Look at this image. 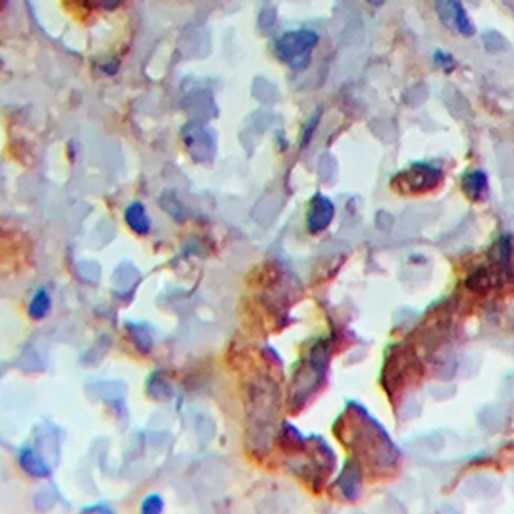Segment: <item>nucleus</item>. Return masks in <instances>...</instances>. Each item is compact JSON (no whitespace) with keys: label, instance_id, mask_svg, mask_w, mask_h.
Masks as SVG:
<instances>
[{"label":"nucleus","instance_id":"423d86ee","mask_svg":"<svg viewBox=\"0 0 514 514\" xmlns=\"http://www.w3.org/2000/svg\"><path fill=\"white\" fill-rule=\"evenodd\" d=\"M126 222L129 229L137 235H148V231H151V218H148L145 206L141 203H133L127 206Z\"/></svg>","mask_w":514,"mask_h":514},{"label":"nucleus","instance_id":"20e7f679","mask_svg":"<svg viewBox=\"0 0 514 514\" xmlns=\"http://www.w3.org/2000/svg\"><path fill=\"white\" fill-rule=\"evenodd\" d=\"M508 276H510V273H508V268L501 266V264H497L495 262V266L480 268L478 272L472 273L468 280H466V287H470L472 291L488 293L491 291V289H495V287L501 286Z\"/></svg>","mask_w":514,"mask_h":514},{"label":"nucleus","instance_id":"f8f14e48","mask_svg":"<svg viewBox=\"0 0 514 514\" xmlns=\"http://www.w3.org/2000/svg\"><path fill=\"white\" fill-rule=\"evenodd\" d=\"M433 60H435V62H438L441 68H445V70H451L453 66H455V60H453V56L445 54V52H435Z\"/></svg>","mask_w":514,"mask_h":514},{"label":"nucleus","instance_id":"ddd939ff","mask_svg":"<svg viewBox=\"0 0 514 514\" xmlns=\"http://www.w3.org/2000/svg\"><path fill=\"white\" fill-rule=\"evenodd\" d=\"M112 513V508L110 507H101V505H96V507H87L83 508V513Z\"/></svg>","mask_w":514,"mask_h":514},{"label":"nucleus","instance_id":"f257e3e1","mask_svg":"<svg viewBox=\"0 0 514 514\" xmlns=\"http://www.w3.org/2000/svg\"><path fill=\"white\" fill-rule=\"evenodd\" d=\"M318 41H320L318 33L311 29L287 31L276 43V56L295 70H303L311 62V54L316 49Z\"/></svg>","mask_w":514,"mask_h":514},{"label":"nucleus","instance_id":"0eeeda50","mask_svg":"<svg viewBox=\"0 0 514 514\" xmlns=\"http://www.w3.org/2000/svg\"><path fill=\"white\" fill-rule=\"evenodd\" d=\"M463 187L474 201H482V198L488 197V178H485L483 171H472V173H468V176L463 179Z\"/></svg>","mask_w":514,"mask_h":514},{"label":"nucleus","instance_id":"39448f33","mask_svg":"<svg viewBox=\"0 0 514 514\" xmlns=\"http://www.w3.org/2000/svg\"><path fill=\"white\" fill-rule=\"evenodd\" d=\"M333 214H336V208H333L330 198H326L324 195H316L311 201V206H308L306 228H308L311 233H320V231H324L330 226L331 220H333Z\"/></svg>","mask_w":514,"mask_h":514},{"label":"nucleus","instance_id":"f03ea898","mask_svg":"<svg viewBox=\"0 0 514 514\" xmlns=\"http://www.w3.org/2000/svg\"><path fill=\"white\" fill-rule=\"evenodd\" d=\"M441 181V170L430 164H414L408 170L399 173L393 181V187L399 193H425L435 189Z\"/></svg>","mask_w":514,"mask_h":514},{"label":"nucleus","instance_id":"6e6552de","mask_svg":"<svg viewBox=\"0 0 514 514\" xmlns=\"http://www.w3.org/2000/svg\"><path fill=\"white\" fill-rule=\"evenodd\" d=\"M19 463H21V466H24L26 472H29L31 476L46 478L51 474V472L46 470L45 463L37 457V453L29 451V449H24V451L19 453Z\"/></svg>","mask_w":514,"mask_h":514},{"label":"nucleus","instance_id":"9d476101","mask_svg":"<svg viewBox=\"0 0 514 514\" xmlns=\"http://www.w3.org/2000/svg\"><path fill=\"white\" fill-rule=\"evenodd\" d=\"M510 256H513V247H510V241L508 237H503L501 241L497 243L495 247V262L501 264V266H510Z\"/></svg>","mask_w":514,"mask_h":514},{"label":"nucleus","instance_id":"9b49d317","mask_svg":"<svg viewBox=\"0 0 514 514\" xmlns=\"http://www.w3.org/2000/svg\"><path fill=\"white\" fill-rule=\"evenodd\" d=\"M164 508V503H162V499H160L158 495H151V497H146L145 503H143V507H141V510L145 514H156L160 513Z\"/></svg>","mask_w":514,"mask_h":514},{"label":"nucleus","instance_id":"7ed1b4c3","mask_svg":"<svg viewBox=\"0 0 514 514\" xmlns=\"http://www.w3.org/2000/svg\"><path fill=\"white\" fill-rule=\"evenodd\" d=\"M435 10H438L439 18L445 26L451 27L460 35L470 37L476 31V27L472 24V19L468 18V12L464 10L460 0H435Z\"/></svg>","mask_w":514,"mask_h":514},{"label":"nucleus","instance_id":"1a4fd4ad","mask_svg":"<svg viewBox=\"0 0 514 514\" xmlns=\"http://www.w3.org/2000/svg\"><path fill=\"white\" fill-rule=\"evenodd\" d=\"M51 293L46 291V289H39V291L35 293V297L31 298L29 316H31L33 320H43V318L49 314V311H51Z\"/></svg>","mask_w":514,"mask_h":514},{"label":"nucleus","instance_id":"4468645a","mask_svg":"<svg viewBox=\"0 0 514 514\" xmlns=\"http://www.w3.org/2000/svg\"><path fill=\"white\" fill-rule=\"evenodd\" d=\"M368 2H372V4H381L383 0H368Z\"/></svg>","mask_w":514,"mask_h":514}]
</instances>
